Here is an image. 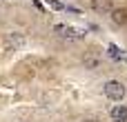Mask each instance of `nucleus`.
I'll use <instances>...</instances> for the list:
<instances>
[{
  "label": "nucleus",
  "mask_w": 127,
  "mask_h": 122,
  "mask_svg": "<svg viewBox=\"0 0 127 122\" xmlns=\"http://www.w3.org/2000/svg\"><path fill=\"white\" fill-rule=\"evenodd\" d=\"M103 91H105V98L112 100V102H121L127 96V87L121 80H107V82L103 84Z\"/></svg>",
  "instance_id": "1"
},
{
  "label": "nucleus",
  "mask_w": 127,
  "mask_h": 122,
  "mask_svg": "<svg viewBox=\"0 0 127 122\" xmlns=\"http://www.w3.org/2000/svg\"><path fill=\"white\" fill-rule=\"evenodd\" d=\"M54 31L63 38V40H69V42H76V40H83V31H78V29H74V27H69V24H56L54 27Z\"/></svg>",
  "instance_id": "2"
},
{
  "label": "nucleus",
  "mask_w": 127,
  "mask_h": 122,
  "mask_svg": "<svg viewBox=\"0 0 127 122\" xmlns=\"http://www.w3.org/2000/svg\"><path fill=\"white\" fill-rule=\"evenodd\" d=\"M25 42H27V38H25V33H20V31H11L9 36H7V49L9 51H18V49H22L25 47Z\"/></svg>",
  "instance_id": "3"
},
{
  "label": "nucleus",
  "mask_w": 127,
  "mask_h": 122,
  "mask_svg": "<svg viewBox=\"0 0 127 122\" xmlns=\"http://www.w3.org/2000/svg\"><path fill=\"white\" fill-rule=\"evenodd\" d=\"M98 64H100V56H98L94 49H87V51L83 53V67L89 69V71H94V69H98Z\"/></svg>",
  "instance_id": "4"
},
{
  "label": "nucleus",
  "mask_w": 127,
  "mask_h": 122,
  "mask_svg": "<svg viewBox=\"0 0 127 122\" xmlns=\"http://www.w3.org/2000/svg\"><path fill=\"white\" fill-rule=\"evenodd\" d=\"M89 7H92L96 13H112L114 0H89Z\"/></svg>",
  "instance_id": "5"
},
{
  "label": "nucleus",
  "mask_w": 127,
  "mask_h": 122,
  "mask_svg": "<svg viewBox=\"0 0 127 122\" xmlns=\"http://www.w3.org/2000/svg\"><path fill=\"white\" fill-rule=\"evenodd\" d=\"M109 18H112V22L116 27H123V24H127V9L125 7H114L112 13H109Z\"/></svg>",
  "instance_id": "6"
},
{
  "label": "nucleus",
  "mask_w": 127,
  "mask_h": 122,
  "mask_svg": "<svg viewBox=\"0 0 127 122\" xmlns=\"http://www.w3.org/2000/svg\"><path fill=\"white\" fill-rule=\"evenodd\" d=\"M109 118H112V122H127V107L125 104H114L109 111Z\"/></svg>",
  "instance_id": "7"
},
{
  "label": "nucleus",
  "mask_w": 127,
  "mask_h": 122,
  "mask_svg": "<svg viewBox=\"0 0 127 122\" xmlns=\"http://www.w3.org/2000/svg\"><path fill=\"white\" fill-rule=\"evenodd\" d=\"M107 56L112 60H116V62H127V53L116 44H107Z\"/></svg>",
  "instance_id": "8"
},
{
  "label": "nucleus",
  "mask_w": 127,
  "mask_h": 122,
  "mask_svg": "<svg viewBox=\"0 0 127 122\" xmlns=\"http://www.w3.org/2000/svg\"><path fill=\"white\" fill-rule=\"evenodd\" d=\"M80 122H100V120H96V118H85V120H80Z\"/></svg>",
  "instance_id": "9"
},
{
  "label": "nucleus",
  "mask_w": 127,
  "mask_h": 122,
  "mask_svg": "<svg viewBox=\"0 0 127 122\" xmlns=\"http://www.w3.org/2000/svg\"><path fill=\"white\" fill-rule=\"evenodd\" d=\"M25 122H31V120H25Z\"/></svg>",
  "instance_id": "10"
}]
</instances>
